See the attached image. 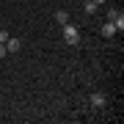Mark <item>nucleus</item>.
<instances>
[{
  "mask_svg": "<svg viewBox=\"0 0 124 124\" xmlns=\"http://www.w3.org/2000/svg\"><path fill=\"white\" fill-rule=\"evenodd\" d=\"M61 28H63V41H66V44H77V41H80V31H77L72 22L61 25Z\"/></svg>",
  "mask_w": 124,
  "mask_h": 124,
  "instance_id": "obj_1",
  "label": "nucleus"
},
{
  "mask_svg": "<svg viewBox=\"0 0 124 124\" xmlns=\"http://www.w3.org/2000/svg\"><path fill=\"white\" fill-rule=\"evenodd\" d=\"M108 19H110V22H113L116 33H121V31H124V14H121L119 8H110V11H108Z\"/></svg>",
  "mask_w": 124,
  "mask_h": 124,
  "instance_id": "obj_2",
  "label": "nucleus"
},
{
  "mask_svg": "<svg viewBox=\"0 0 124 124\" xmlns=\"http://www.w3.org/2000/svg\"><path fill=\"white\" fill-rule=\"evenodd\" d=\"M108 105V99H105V94H91V108H94V110H102V108H105Z\"/></svg>",
  "mask_w": 124,
  "mask_h": 124,
  "instance_id": "obj_3",
  "label": "nucleus"
},
{
  "mask_svg": "<svg viewBox=\"0 0 124 124\" xmlns=\"http://www.w3.org/2000/svg\"><path fill=\"white\" fill-rule=\"evenodd\" d=\"M19 47H22V41H19V39H14V36L6 39V50H8V53H19Z\"/></svg>",
  "mask_w": 124,
  "mask_h": 124,
  "instance_id": "obj_4",
  "label": "nucleus"
},
{
  "mask_svg": "<svg viewBox=\"0 0 124 124\" xmlns=\"http://www.w3.org/2000/svg\"><path fill=\"white\" fill-rule=\"evenodd\" d=\"M99 33L105 36V39H113V36H116V28H113V22H110V19H108V22L99 28Z\"/></svg>",
  "mask_w": 124,
  "mask_h": 124,
  "instance_id": "obj_5",
  "label": "nucleus"
},
{
  "mask_svg": "<svg viewBox=\"0 0 124 124\" xmlns=\"http://www.w3.org/2000/svg\"><path fill=\"white\" fill-rule=\"evenodd\" d=\"M55 22H58V25H66V22H69V14H66V11H55Z\"/></svg>",
  "mask_w": 124,
  "mask_h": 124,
  "instance_id": "obj_6",
  "label": "nucleus"
},
{
  "mask_svg": "<svg viewBox=\"0 0 124 124\" xmlns=\"http://www.w3.org/2000/svg\"><path fill=\"white\" fill-rule=\"evenodd\" d=\"M83 8H85V14H94V11H97V3L88 0V3H83Z\"/></svg>",
  "mask_w": 124,
  "mask_h": 124,
  "instance_id": "obj_7",
  "label": "nucleus"
},
{
  "mask_svg": "<svg viewBox=\"0 0 124 124\" xmlns=\"http://www.w3.org/2000/svg\"><path fill=\"white\" fill-rule=\"evenodd\" d=\"M3 55H8V50H6V44L0 41V58H3Z\"/></svg>",
  "mask_w": 124,
  "mask_h": 124,
  "instance_id": "obj_8",
  "label": "nucleus"
},
{
  "mask_svg": "<svg viewBox=\"0 0 124 124\" xmlns=\"http://www.w3.org/2000/svg\"><path fill=\"white\" fill-rule=\"evenodd\" d=\"M94 3H97V6H102V3H105V0H94Z\"/></svg>",
  "mask_w": 124,
  "mask_h": 124,
  "instance_id": "obj_9",
  "label": "nucleus"
},
{
  "mask_svg": "<svg viewBox=\"0 0 124 124\" xmlns=\"http://www.w3.org/2000/svg\"><path fill=\"white\" fill-rule=\"evenodd\" d=\"M83 3H88V0H83Z\"/></svg>",
  "mask_w": 124,
  "mask_h": 124,
  "instance_id": "obj_10",
  "label": "nucleus"
}]
</instances>
